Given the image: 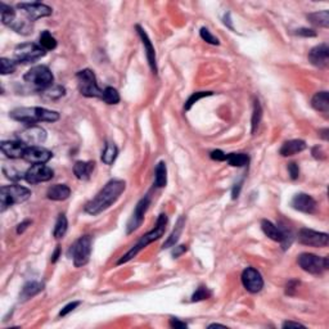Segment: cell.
I'll use <instances>...</instances> for the list:
<instances>
[{"label":"cell","instance_id":"f5cc1de1","mask_svg":"<svg viewBox=\"0 0 329 329\" xmlns=\"http://www.w3.org/2000/svg\"><path fill=\"white\" fill-rule=\"evenodd\" d=\"M312 156L315 157V158H320V160H323L324 157V152H323V150H322V148H319V147H315L314 150H312Z\"/></svg>","mask_w":329,"mask_h":329},{"label":"cell","instance_id":"7bdbcfd3","mask_svg":"<svg viewBox=\"0 0 329 329\" xmlns=\"http://www.w3.org/2000/svg\"><path fill=\"white\" fill-rule=\"evenodd\" d=\"M288 174H290V178L292 180H297L300 176V168L296 162H290L288 164Z\"/></svg>","mask_w":329,"mask_h":329},{"label":"cell","instance_id":"c3c4849f","mask_svg":"<svg viewBox=\"0 0 329 329\" xmlns=\"http://www.w3.org/2000/svg\"><path fill=\"white\" fill-rule=\"evenodd\" d=\"M170 326L171 328H186L188 326V324L184 323V322H180L179 319H176V318H171L170 319Z\"/></svg>","mask_w":329,"mask_h":329},{"label":"cell","instance_id":"8d00e7d4","mask_svg":"<svg viewBox=\"0 0 329 329\" xmlns=\"http://www.w3.org/2000/svg\"><path fill=\"white\" fill-rule=\"evenodd\" d=\"M261 118H262V108H261L260 102L258 99H254V114H252V134L256 132L258 125L261 122Z\"/></svg>","mask_w":329,"mask_h":329},{"label":"cell","instance_id":"4dcf8cb0","mask_svg":"<svg viewBox=\"0 0 329 329\" xmlns=\"http://www.w3.org/2000/svg\"><path fill=\"white\" fill-rule=\"evenodd\" d=\"M168 184V168L164 161L158 162L154 168V186L164 188Z\"/></svg>","mask_w":329,"mask_h":329},{"label":"cell","instance_id":"484cf974","mask_svg":"<svg viewBox=\"0 0 329 329\" xmlns=\"http://www.w3.org/2000/svg\"><path fill=\"white\" fill-rule=\"evenodd\" d=\"M184 226H186V216H180L179 218H178L176 222V225H175V228H174V230L171 232L170 236H168V240H166V242L164 243V246H162V248H171V247H174V246H176L178 240H179L180 236H182V229H184Z\"/></svg>","mask_w":329,"mask_h":329},{"label":"cell","instance_id":"f546056e","mask_svg":"<svg viewBox=\"0 0 329 329\" xmlns=\"http://www.w3.org/2000/svg\"><path fill=\"white\" fill-rule=\"evenodd\" d=\"M66 94V89L60 85H52L48 89L42 90L40 96H42V99L48 100V102H53V100H57V99L62 98L63 96Z\"/></svg>","mask_w":329,"mask_h":329},{"label":"cell","instance_id":"603a6c76","mask_svg":"<svg viewBox=\"0 0 329 329\" xmlns=\"http://www.w3.org/2000/svg\"><path fill=\"white\" fill-rule=\"evenodd\" d=\"M306 150V143L301 139H294V140H288L283 143V146L279 150V154L283 157L294 156L297 153L302 152Z\"/></svg>","mask_w":329,"mask_h":329},{"label":"cell","instance_id":"277c9868","mask_svg":"<svg viewBox=\"0 0 329 329\" xmlns=\"http://www.w3.org/2000/svg\"><path fill=\"white\" fill-rule=\"evenodd\" d=\"M0 10H2V22L9 28H12L13 31L21 35H30L32 32V22L21 10L20 12L22 14L20 16L12 6H6L3 3H0Z\"/></svg>","mask_w":329,"mask_h":329},{"label":"cell","instance_id":"ab89813d","mask_svg":"<svg viewBox=\"0 0 329 329\" xmlns=\"http://www.w3.org/2000/svg\"><path fill=\"white\" fill-rule=\"evenodd\" d=\"M208 297H211V292L208 290V288L200 286V288H197L194 294H193V296H192V301H193V302H198V301L207 300Z\"/></svg>","mask_w":329,"mask_h":329},{"label":"cell","instance_id":"6da1fadb","mask_svg":"<svg viewBox=\"0 0 329 329\" xmlns=\"http://www.w3.org/2000/svg\"><path fill=\"white\" fill-rule=\"evenodd\" d=\"M125 188H126V182H124V180L120 179L110 180V182H108L107 184L99 190L98 194L85 204L84 211L92 216L102 214L103 211L110 208V207H111L112 204L120 198V196L122 194Z\"/></svg>","mask_w":329,"mask_h":329},{"label":"cell","instance_id":"60d3db41","mask_svg":"<svg viewBox=\"0 0 329 329\" xmlns=\"http://www.w3.org/2000/svg\"><path fill=\"white\" fill-rule=\"evenodd\" d=\"M200 38H202V39H204L206 42H208V44H212V45L220 44V42H218V38L210 32L208 28H206V27H202V28H200Z\"/></svg>","mask_w":329,"mask_h":329},{"label":"cell","instance_id":"44dd1931","mask_svg":"<svg viewBox=\"0 0 329 329\" xmlns=\"http://www.w3.org/2000/svg\"><path fill=\"white\" fill-rule=\"evenodd\" d=\"M290 206L304 214H312L316 210V200L306 193H298L290 200Z\"/></svg>","mask_w":329,"mask_h":329},{"label":"cell","instance_id":"b9f144b4","mask_svg":"<svg viewBox=\"0 0 329 329\" xmlns=\"http://www.w3.org/2000/svg\"><path fill=\"white\" fill-rule=\"evenodd\" d=\"M300 286V282L296 280V279H292L286 284V294L288 296H294L296 294V290Z\"/></svg>","mask_w":329,"mask_h":329},{"label":"cell","instance_id":"ffe728a7","mask_svg":"<svg viewBox=\"0 0 329 329\" xmlns=\"http://www.w3.org/2000/svg\"><path fill=\"white\" fill-rule=\"evenodd\" d=\"M308 60L312 66L326 68L329 66V48L326 44L316 45L308 53Z\"/></svg>","mask_w":329,"mask_h":329},{"label":"cell","instance_id":"11a10c76","mask_svg":"<svg viewBox=\"0 0 329 329\" xmlns=\"http://www.w3.org/2000/svg\"><path fill=\"white\" fill-rule=\"evenodd\" d=\"M224 24H226V26L229 27V28H230V30H234L233 24H232V20H230V13H226V14H225V17H224Z\"/></svg>","mask_w":329,"mask_h":329},{"label":"cell","instance_id":"ee69618b","mask_svg":"<svg viewBox=\"0 0 329 329\" xmlns=\"http://www.w3.org/2000/svg\"><path fill=\"white\" fill-rule=\"evenodd\" d=\"M80 301H74V302H70V304H67L66 306H64V308H62V310H60V316H66V315H68L70 312H74V310H75L76 308H78V305H80Z\"/></svg>","mask_w":329,"mask_h":329},{"label":"cell","instance_id":"f35d334b","mask_svg":"<svg viewBox=\"0 0 329 329\" xmlns=\"http://www.w3.org/2000/svg\"><path fill=\"white\" fill-rule=\"evenodd\" d=\"M212 92H197V93H193L188 98V100L186 102V104H184V110L186 111H189L193 106L196 104V103L200 100V99L202 98H206V96H212Z\"/></svg>","mask_w":329,"mask_h":329},{"label":"cell","instance_id":"74e56055","mask_svg":"<svg viewBox=\"0 0 329 329\" xmlns=\"http://www.w3.org/2000/svg\"><path fill=\"white\" fill-rule=\"evenodd\" d=\"M18 63L13 60H9V58H2L0 60V74L2 75H9V74H13V72L17 70Z\"/></svg>","mask_w":329,"mask_h":329},{"label":"cell","instance_id":"7402d4cb","mask_svg":"<svg viewBox=\"0 0 329 329\" xmlns=\"http://www.w3.org/2000/svg\"><path fill=\"white\" fill-rule=\"evenodd\" d=\"M0 148H2V152H3L8 158L17 160L24 158V150H26L27 146L20 140H6L2 142Z\"/></svg>","mask_w":329,"mask_h":329},{"label":"cell","instance_id":"d6986e66","mask_svg":"<svg viewBox=\"0 0 329 329\" xmlns=\"http://www.w3.org/2000/svg\"><path fill=\"white\" fill-rule=\"evenodd\" d=\"M136 31H138V35L140 38L142 42H143L144 50H146V56H147V60L150 63V67L152 70V72L154 75H157V58H156V50H154V46H153L152 42H150V36L147 35V32L144 31L143 27H140L139 24L135 26Z\"/></svg>","mask_w":329,"mask_h":329},{"label":"cell","instance_id":"4fadbf2b","mask_svg":"<svg viewBox=\"0 0 329 329\" xmlns=\"http://www.w3.org/2000/svg\"><path fill=\"white\" fill-rule=\"evenodd\" d=\"M298 242L301 244L308 246V247H326L329 242V236L326 233H322V232L312 230V229H308V228H302L298 232Z\"/></svg>","mask_w":329,"mask_h":329},{"label":"cell","instance_id":"6f0895ef","mask_svg":"<svg viewBox=\"0 0 329 329\" xmlns=\"http://www.w3.org/2000/svg\"><path fill=\"white\" fill-rule=\"evenodd\" d=\"M215 326H222V328H225V326H222V324H218V323L211 324V326H208V328H215Z\"/></svg>","mask_w":329,"mask_h":329},{"label":"cell","instance_id":"8992f818","mask_svg":"<svg viewBox=\"0 0 329 329\" xmlns=\"http://www.w3.org/2000/svg\"><path fill=\"white\" fill-rule=\"evenodd\" d=\"M31 197V190L22 186H4L0 189V211L4 212L13 204H22Z\"/></svg>","mask_w":329,"mask_h":329},{"label":"cell","instance_id":"ba28073f","mask_svg":"<svg viewBox=\"0 0 329 329\" xmlns=\"http://www.w3.org/2000/svg\"><path fill=\"white\" fill-rule=\"evenodd\" d=\"M92 254V236H82L70 247L68 256L74 261L76 268L85 266L90 260Z\"/></svg>","mask_w":329,"mask_h":329},{"label":"cell","instance_id":"30bf717a","mask_svg":"<svg viewBox=\"0 0 329 329\" xmlns=\"http://www.w3.org/2000/svg\"><path fill=\"white\" fill-rule=\"evenodd\" d=\"M297 262L301 269L312 276H319L329 268L328 258H320L314 254H308V252L300 254Z\"/></svg>","mask_w":329,"mask_h":329},{"label":"cell","instance_id":"9a60e30c","mask_svg":"<svg viewBox=\"0 0 329 329\" xmlns=\"http://www.w3.org/2000/svg\"><path fill=\"white\" fill-rule=\"evenodd\" d=\"M17 9H20L31 22H35L39 18L49 17L53 12L50 6H45L42 3H38V2H35V3H20L17 6Z\"/></svg>","mask_w":329,"mask_h":329},{"label":"cell","instance_id":"d4e9b609","mask_svg":"<svg viewBox=\"0 0 329 329\" xmlns=\"http://www.w3.org/2000/svg\"><path fill=\"white\" fill-rule=\"evenodd\" d=\"M71 196V189L66 184H54L46 192V197L52 200H64Z\"/></svg>","mask_w":329,"mask_h":329},{"label":"cell","instance_id":"ac0fdd59","mask_svg":"<svg viewBox=\"0 0 329 329\" xmlns=\"http://www.w3.org/2000/svg\"><path fill=\"white\" fill-rule=\"evenodd\" d=\"M52 157H53V153L46 148L40 147V146L27 147L24 154V161L31 164H44L50 161Z\"/></svg>","mask_w":329,"mask_h":329},{"label":"cell","instance_id":"3957f363","mask_svg":"<svg viewBox=\"0 0 329 329\" xmlns=\"http://www.w3.org/2000/svg\"><path fill=\"white\" fill-rule=\"evenodd\" d=\"M168 222V215H166V214H161V215L158 216V218H157L156 225H154V228H153L152 230L148 232V233L144 234V236H142V238L136 242V244L132 246L129 251L126 252L124 256H121V258L117 261L116 265H122V264L129 262V261L132 260V258H134L142 250L146 248L148 244L153 243L154 240H158L160 238L164 236V232H166Z\"/></svg>","mask_w":329,"mask_h":329},{"label":"cell","instance_id":"f907efd6","mask_svg":"<svg viewBox=\"0 0 329 329\" xmlns=\"http://www.w3.org/2000/svg\"><path fill=\"white\" fill-rule=\"evenodd\" d=\"M32 224V222L31 220H24V222H22L21 224H18L17 226V234H22L24 230H26L27 228L30 226V225Z\"/></svg>","mask_w":329,"mask_h":329},{"label":"cell","instance_id":"8fae6325","mask_svg":"<svg viewBox=\"0 0 329 329\" xmlns=\"http://www.w3.org/2000/svg\"><path fill=\"white\" fill-rule=\"evenodd\" d=\"M45 56V50L34 42H24L16 46L14 60L17 63H32Z\"/></svg>","mask_w":329,"mask_h":329},{"label":"cell","instance_id":"5bb4252c","mask_svg":"<svg viewBox=\"0 0 329 329\" xmlns=\"http://www.w3.org/2000/svg\"><path fill=\"white\" fill-rule=\"evenodd\" d=\"M150 204V196H146V197L142 198L139 200L136 206H135L134 211H132V218H129V222H128V225H126V234H132L134 233L136 229L142 226L144 222V215L147 212L148 207Z\"/></svg>","mask_w":329,"mask_h":329},{"label":"cell","instance_id":"f1b7e54d","mask_svg":"<svg viewBox=\"0 0 329 329\" xmlns=\"http://www.w3.org/2000/svg\"><path fill=\"white\" fill-rule=\"evenodd\" d=\"M306 17L315 26L324 27V28H328L329 27V10H326V9L320 10V12L308 13Z\"/></svg>","mask_w":329,"mask_h":329},{"label":"cell","instance_id":"f6af8a7d","mask_svg":"<svg viewBox=\"0 0 329 329\" xmlns=\"http://www.w3.org/2000/svg\"><path fill=\"white\" fill-rule=\"evenodd\" d=\"M210 157H211V160H214V161H218V162L226 161V154H225V153L220 150H212V152L210 153Z\"/></svg>","mask_w":329,"mask_h":329},{"label":"cell","instance_id":"d590c367","mask_svg":"<svg viewBox=\"0 0 329 329\" xmlns=\"http://www.w3.org/2000/svg\"><path fill=\"white\" fill-rule=\"evenodd\" d=\"M103 102L107 103V104H117L120 102V94L117 92L114 88L107 86L103 90V96H102Z\"/></svg>","mask_w":329,"mask_h":329},{"label":"cell","instance_id":"e575fe53","mask_svg":"<svg viewBox=\"0 0 329 329\" xmlns=\"http://www.w3.org/2000/svg\"><path fill=\"white\" fill-rule=\"evenodd\" d=\"M39 45L45 52L53 50V49L57 48V40H56V38H54L49 31H42V32L40 34Z\"/></svg>","mask_w":329,"mask_h":329},{"label":"cell","instance_id":"7c38bea8","mask_svg":"<svg viewBox=\"0 0 329 329\" xmlns=\"http://www.w3.org/2000/svg\"><path fill=\"white\" fill-rule=\"evenodd\" d=\"M17 138L18 140L26 144L27 147H34L46 140V132L40 126L31 125L18 132Z\"/></svg>","mask_w":329,"mask_h":329},{"label":"cell","instance_id":"9f6ffc18","mask_svg":"<svg viewBox=\"0 0 329 329\" xmlns=\"http://www.w3.org/2000/svg\"><path fill=\"white\" fill-rule=\"evenodd\" d=\"M319 134H320V136L324 139V140H328V129L320 130V132H319Z\"/></svg>","mask_w":329,"mask_h":329},{"label":"cell","instance_id":"52a82bcc","mask_svg":"<svg viewBox=\"0 0 329 329\" xmlns=\"http://www.w3.org/2000/svg\"><path fill=\"white\" fill-rule=\"evenodd\" d=\"M78 88L81 96L86 98H100L102 99L103 90L98 86L96 74L92 70H81L76 74Z\"/></svg>","mask_w":329,"mask_h":329},{"label":"cell","instance_id":"cb8c5ba5","mask_svg":"<svg viewBox=\"0 0 329 329\" xmlns=\"http://www.w3.org/2000/svg\"><path fill=\"white\" fill-rule=\"evenodd\" d=\"M96 168L94 161H78L74 164V174L78 180H88Z\"/></svg>","mask_w":329,"mask_h":329},{"label":"cell","instance_id":"2e32d148","mask_svg":"<svg viewBox=\"0 0 329 329\" xmlns=\"http://www.w3.org/2000/svg\"><path fill=\"white\" fill-rule=\"evenodd\" d=\"M242 284L250 294H258L264 288V279L254 268H246L242 272Z\"/></svg>","mask_w":329,"mask_h":329},{"label":"cell","instance_id":"bcb514c9","mask_svg":"<svg viewBox=\"0 0 329 329\" xmlns=\"http://www.w3.org/2000/svg\"><path fill=\"white\" fill-rule=\"evenodd\" d=\"M294 34L298 36H304V38H315L316 36V32L312 28H298Z\"/></svg>","mask_w":329,"mask_h":329},{"label":"cell","instance_id":"83f0119b","mask_svg":"<svg viewBox=\"0 0 329 329\" xmlns=\"http://www.w3.org/2000/svg\"><path fill=\"white\" fill-rule=\"evenodd\" d=\"M42 290H44V284L40 282H28L22 288L21 294H20V301H27L31 297L40 294Z\"/></svg>","mask_w":329,"mask_h":329},{"label":"cell","instance_id":"db71d44e","mask_svg":"<svg viewBox=\"0 0 329 329\" xmlns=\"http://www.w3.org/2000/svg\"><path fill=\"white\" fill-rule=\"evenodd\" d=\"M60 246H57V248H56L54 254H52V258H50L52 262H57V260L60 258Z\"/></svg>","mask_w":329,"mask_h":329},{"label":"cell","instance_id":"e0dca14e","mask_svg":"<svg viewBox=\"0 0 329 329\" xmlns=\"http://www.w3.org/2000/svg\"><path fill=\"white\" fill-rule=\"evenodd\" d=\"M54 176V171L45 164H32L28 170L24 172V180L28 184H38L52 180Z\"/></svg>","mask_w":329,"mask_h":329},{"label":"cell","instance_id":"681fc988","mask_svg":"<svg viewBox=\"0 0 329 329\" xmlns=\"http://www.w3.org/2000/svg\"><path fill=\"white\" fill-rule=\"evenodd\" d=\"M242 184H243V180H240V182H236L233 186V192H232V198L233 200H236V198L240 197V188H242Z\"/></svg>","mask_w":329,"mask_h":329},{"label":"cell","instance_id":"1f68e13d","mask_svg":"<svg viewBox=\"0 0 329 329\" xmlns=\"http://www.w3.org/2000/svg\"><path fill=\"white\" fill-rule=\"evenodd\" d=\"M117 156H118V150H117V147L114 146V143H112V142H107V143H106L104 150H103L102 153L103 164L111 166V164L116 161Z\"/></svg>","mask_w":329,"mask_h":329},{"label":"cell","instance_id":"4316f807","mask_svg":"<svg viewBox=\"0 0 329 329\" xmlns=\"http://www.w3.org/2000/svg\"><path fill=\"white\" fill-rule=\"evenodd\" d=\"M312 106L315 111L322 112V114H328L329 112V94L328 92H318L312 99Z\"/></svg>","mask_w":329,"mask_h":329},{"label":"cell","instance_id":"7dc6e473","mask_svg":"<svg viewBox=\"0 0 329 329\" xmlns=\"http://www.w3.org/2000/svg\"><path fill=\"white\" fill-rule=\"evenodd\" d=\"M174 247H175V248H174V251H172V256L175 258H179V256H182V254H184V252H186V250H188V247H186V246H184V244L174 246Z\"/></svg>","mask_w":329,"mask_h":329},{"label":"cell","instance_id":"836d02e7","mask_svg":"<svg viewBox=\"0 0 329 329\" xmlns=\"http://www.w3.org/2000/svg\"><path fill=\"white\" fill-rule=\"evenodd\" d=\"M67 228H68V222H67V218L64 214H60L58 216L57 222H56V226H54L53 230V236L56 240H60L64 236L67 232Z\"/></svg>","mask_w":329,"mask_h":329},{"label":"cell","instance_id":"816d5d0a","mask_svg":"<svg viewBox=\"0 0 329 329\" xmlns=\"http://www.w3.org/2000/svg\"><path fill=\"white\" fill-rule=\"evenodd\" d=\"M283 328H290V326H294V328H305V326H302L301 323H297V322H284L283 323Z\"/></svg>","mask_w":329,"mask_h":329},{"label":"cell","instance_id":"d6a6232c","mask_svg":"<svg viewBox=\"0 0 329 329\" xmlns=\"http://www.w3.org/2000/svg\"><path fill=\"white\" fill-rule=\"evenodd\" d=\"M226 162L233 168H244L250 164V156L246 153H230L226 154Z\"/></svg>","mask_w":329,"mask_h":329},{"label":"cell","instance_id":"9c48e42d","mask_svg":"<svg viewBox=\"0 0 329 329\" xmlns=\"http://www.w3.org/2000/svg\"><path fill=\"white\" fill-rule=\"evenodd\" d=\"M261 229H262L264 234L270 238L274 242L280 243V246L283 247V250L290 248V244H292V240H294V236H292V232L288 229V228L279 226V225L272 224L269 220H262L261 222Z\"/></svg>","mask_w":329,"mask_h":329},{"label":"cell","instance_id":"5b68a950","mask_svg":"<svg viewBox=\"0 0 329 329\" xmlns=\"http://www.w3.org/2000/svg\"><path fill=\"white\" fill-rule=\"evenodd\" d=\"M24 81L27 85H30L34 90L42 93V90L48 89L54 82V76L50 70L46 66L31 67L24 75Z\"/></svg>","mask_w":329,"mask_h":329},{"label":"cell","instance_id":"7a4b0ae2","mask_svg":"<svg viewBox=\"0 0 329 329\" xmlns=\"http://www.w3.org/2000/svg\"><path fill=\"white\" fill-rule=\"evenodd\" d=\"M9 117L18 122L31 126L38 122H56L60 120V114L42 107H20L9 112Z\"/></svg>","mask_w":329,"mask_h":329}]
</instances>
